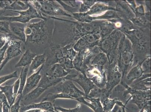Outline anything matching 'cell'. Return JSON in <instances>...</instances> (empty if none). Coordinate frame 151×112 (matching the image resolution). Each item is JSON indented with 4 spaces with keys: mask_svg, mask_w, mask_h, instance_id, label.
<instances>
[{
    "mask_svg": "<svg viewBox=\"0 0 151 112\" xmlns=\"http://www.w3.org/2000/svg\"><path fill=\"white\" fill-rule=\"evenodd\" d=\"M46 21L47 20H42L38 22L29 23L24 27L26 42L40 45L47 42L49 31Z\"/></svg>",
    "mask_w": 151,
    "mask_h": 112,
    "instance_id": "1",
    "label": "cell"
},
{
    "mask_svg": "<svg viewBox=\"0 0 151 112\" xmlns=\"http://www.w3.org/2000/svg\"><path fill=\"white\" fill-rule=\"evenodd\" d=\"M29 2L44 17L48 16L49 18L62 16L72 17L70 13L64 10L57 1H31Z\"/></svg>",
    "mask_w": 151,
    "mask_h": 112,
    "instance_id": "2",
    "label": "cell"
},
{
    "mask_svg": "<svg viewBox=\"0 0 151 112\" xmlns=\"http://www.w3.org/2000/svg\"><path fill=\"white\" fill-rule=\"evenodd\" d=\"M64 80L63 78H55L45 74L42 76L38 85L34 90L24 96L21 101L23 106H26L37 99L47 90L52 87H54Z\"/></svg>",
    "mask_w": 151,
    "mask_h": 112,
    "instance_id": "3",
    "label": "cell"
},
{
    "mask_svg": "<svg viewBox=\"0 0 151 112\" xmlns=\"http://www.w3.org/2000/svg\"><path fill=\"white\" fill-rule=\"evenodd\" d=\"M119 56V67L122 72V80L132 62L134 56L131 44L128 40L124 39L121 42Z\"/></svg>",
    "mask_w": 151,
    "mask_h": 112,
    "instance_id": "4",
    "label": "cell"
},
{
    "mask_svg": "<svg viewBox=\"0 0 151 112\" xmlns=\"http://www.w3.org/2000/svg\"><path fill=\"white\" fill-rule=\"evenodd\" d=\"M126 90L123 94V96L125 98L129 94L131 95L133 103L136 104L139 108L141 109L145 106L151 105V91H142L134 89L129 87L126 83L123 84Z\"/></svg>",
    "mask_w": 151,
    "mask_h": 112,
    "instance_id": "5",
    "label": "cell"
},
{
    "mask_svg": "<svg viewBox=\"0 0 151 112\" xmlns=\"http://www.w3.org/2000/svg\"><path fill=\"white\" fill-rule=\"evenodd\" d=\"M57 93H63L67 94L72 98L73 100H76L81 103H84L86 96L84 92L77 88L72 81L64 80L54 86Z\"/></svg>",
    "mask_w": 151,
    "mask_h": 112,
    "instance_id": "6",
    "label": "cell"
},
{
    "mask_svg": "<svg viewBox=\"0 0 151 112\" xmlns=\"http://www.w3.org/2000/svg\"><path fill=\"white\" fill-rule=\"evenodd\" d=\"M103 66L92 65L87 68L85 72L86 77L98 88H105L106 83V71Z\"/></svg>",
    "mask_w": 151,
    "mask_h": 112,
    "instance_id": "7",
    "label": "cell"
},
{
    "mask_svg": "<svg viewBox=\"0 0 151 112\" xmlns=\"http://www.w3.org/2000/svg\"><path fill=\"white\" fill-rule=\"evenodd\" d=\"M106 83L105 88L112 93V90L120 82L122 79V74L119 66L116 64L112 65L106 71Z\"/></svg>",
    "mask_w": 151,
    "mask_h": 112,
    "instance_id": "8",
    "label": "cell"
},
{
    "mask_svg": "<svg viewBox=\"0 0 151 112\" xmlns=\"http://www.w3.org/2000/svg\"><path fill=\"white\" fill-rule=\"evenodd\" d=\"M64 79L65 80H70L77 83L83 89L86 97L88 96L92 90L97 87L86 75L81 73L77 72L76 74H68Z\"/></svg>",
    "mask_w": 151,
    "mask_h": 112,
    "instance_id": "9",
    "label": "cell"
},
{
    "mask_svg": "<svg viewBox=\"0 0 151 112\" xmlns=\"http://www.w3.org/2000/svg\"><path fill=\"white\" fill-rule=\"evenodd\" d=\"M101 36L100 32L87 34L81 38L73 46V49L76 52H80L88 48L93 47L99 42Z\"/></svg>",
    "mask_w": 151,
    "mask_h": 112,
    "instance_id": "10",
    "label": "cell"
},
{
    "mask_svg": "<svg viewBox=\"0 0 151 112\" xmlns=\"http://www.w3.org/2000/svg\"><path fill=\"white\" fill-rule=\"evenodd\" d=\"M21 41L12 40L9 42V46L6 50V57L0 65V72L5 65L12 60L20 55L22 53Z\"/></svg>",
    "mask_w": 151,
    "mask_h": 112,
    "instance_id": "11",
    "label": "cell"
},
{
    "mask_svg": "<svg viewBox=\"0 0 151 112\" xmlns=\"http://www.w3.org/2000/svg\"><path fill=\"white\" fill-rule=\"evenodd\" d=\"M65 52L63 47L58 45L50 48L47 55H46V60L44 65L48 68L55 64L65 58Z\"/></svg>",
    "mask_w": 151,
    "mask_h": 112,
    "instance_id": "12",
    "label": "cell"
},
{
    "mask_svg": "<svg viewBox=\"0 0 151 112\" xmlns=\"http://www.w3.org/2000/svg\"><path fill=\"white\" fill-rule=\"evenodd\" d=\"M44 65H42L39 70L35 73L32 74L27 77V81L22 92V96H25L34 90L37 86L42 77L41 72L43 69Z\"/></svg>",
    "mask_w": 151,
    "mask_h": 112,
    "instance_id": "13",
    "label": "cell"
},
{
    "mask_svg": "<svg viewBox=\"0 0 151 112\" xmlns=\"http://www.w3.org/2000/svg\"><path fill=\"white\" fill-rule=\"evenodd\" d=\"M69 73L61 65L56 63L48 68L45 74L49 77L59 79L65 77Z\"/></svg>",
    "mask_w": 151,
    "mask_h": 112,
    "instance_id": "14",
    "label": "cell"
},
{
    "mask_svg": "<svg viewBox=\"0 0 151 112\" xmlns=\"http://www.w3.org/2000/svg\"><path fill=\"white\" fill-rule=\"evenodd\" d=\"M54 106L52 102H41L40 103L30 104L20 108V112H24L31 109H38L49 112H54Z\"/></svg>",
    "mask_w": 151,
    "mask_h": 112,
    "instance_id": "15",
    "label": "cell"
},
{
    "mask_svg": "<svg viewBox=\"0 0 151 112\" xmlns=\"http://www.w3.org/2000/svg\"><path fill=\"white\" fill-rule=\"evenodd\" d=\"M27 2H28V8L27 10L22 11H11V12L17 13L19 14L23 15L26 17L30 18L32 19L38 18L45 20H47V18L44 17L30 3L29 1H27Z\"/></svg>",
    "mask_w": 151,
    "mask_h": 112,
    "instance_id": "16",
    "label": "cell"
},
{
    "mask_svg": "<svg viewBox=\"0 0 151 112\" xmlns=\"http://www.w3.org/2000/svg\"><path fill=\"white\" fill-rule=\"evenodd\" d=\"M9 28L16 40L23 43H26L27 37L24 33V27L18 26L14 23H9Z\"/></svg>",
    "mask_w": 151,
    "mask_h": 112,
    "instance_id": "17",
    "label": "cell"
},
{
    "mask_svg": "<svg viewBox=\"0 0 151 112\" xmlns=\"http://www.w3.org/2000/svg\"><path fill=\"white\" fill-rule=\"evenodd\" d=\"M46 60V53L36 56L29 65L28 73L31 75L35 73L39 67L45 65Z\"/></svg>",
    "mask_w": 151,
    "mask_h": 112,
    "instance_id": "18",
    "label": "cell"
},
{
    "mask_svg": "<svg viewBox=\"0 0 151 112\" xmlns=\"http://www.w3.org/2000/svg\"><path fill=\"white\" fill-rule=\"evenodd\" d=\"M36 55V54L32 52L30 50H26L18 62L15 65V67H24L29 66L34 57Z\"/></svg>",
    "mask_w": 151,
    "mask_h": 112,
    "instance_id": "19",
    "label": "cell"
},
{
    "mask_svg": "<svg viewBox=\"0 0 151 112\" xmlns=\"http://www.w3.org/2000/svg\"><path fill=\"white\" fill-rule=\"evenodd\" d=\"M116 35L115 33V35H110L101 42L99 46L101 50L106 52H108L112 50L117 40Z\"/></svg>",
    "mask_w": 151,
    "mask_h": 112,
    "instance_id": "20",
    "label": "cell"
},
{
    "mask_svg": "<svg viewBox=\"0 0 151 112\" xmlns=\"http://www.w3.org/2000/svg\"><path fill=\"white\" fill-rule=\"evenodd\" d=\"M111 93L105 88L100 89L97 87L92 90L89 94V97L94 98H99L101 103L107 98H109Z\"/></svg>",
    "mask_w": 151,
    "mask_h": 112,
    "instance_id": "21",
    "label": "cell"
},
{
    "mask_svg": "<svg viewBox=\"0 0 151 112\" xmlns=\"http://www.w3.org/2000/svg\"><path fill=\"white\" fill-rule=\"evenodd\" d=\"M144 71L140 65H138L133 67L129 71L126 76V80L129 82L131 83L134 80L140 78Z\"/></svg>",
    "mask_w": 151,
    "mask_h": 112,
    "instance_id": "22",
    "label": "cell"
},
{
    "mask_svg": "<svg viewBox=\"0 0 151 112\" xmlns=\"http://www.w3.org/2000/svg\"><path fill=\"white\" fill-rule=\"evenodd\" d=\"M101 103L102 104L103 109L105 112L110 111L116 104L121 107L124 106L125 105V104H124L123 102L117 98H115L114 99H111L110 98H107Z\"/></svg>",
    "mask_w": 151,
    "mask_h": 112,
    "instance_id": "23",
    "label": "cell"
},
{
    "mask_svg": "<svg viewBox=\"0 0 151 112\" xmlns=\"http://www.w3.org/2000/svg\"><path fill=\"white\" fill-rule=\"evenodd\" d=\"M0 89L6 97L10 107L15 103L16 99L13 92V84L5 86H0Z\"/></svg>",
    "mask_w": 151,
    "mask_h": 112,
    "instance_id": "24",
    "label": "cell"
},
{
    "mask_svg": "<svg viewBox=\"0 0 151 112\" xmlns=\"http://www.w3.org/2000/svg\"><path fill=\"white\" fill-rule=\"evenodd\" d=\"M32 19L23 15L19 14L17 16H10V17H0L1 21H4L9 23H19L22 24H28Z\"/></svg>",
    "mask_w": 151,
    "mask_h": 112,
    "instance_id": "25",
    "label": "cell"
},
{
    "mask_svg": "<svg viewBox=\"0 0 151 112\" xmlns=\"http://www.w3.org/2000/svg\"><path fill=\"white\" fill-rule=\"evenodd\" d=\"M28 8L27 1H13L7 10L11 11H22L27 10Z\"/></svg>",
    "mask_w": 151,
    "mask_h": 112,
    "instance_id": "26",
    "label": "cell"
},
{
    "mask_svg": "<svg viewBox=\"0 0 151 112\" xmlns=\"http://www.w3.org/2000/svg\"><path fill=\"white\" fill-rule=\"evenodd\" d=\"M73 99L70 96L63 93H49L42 99V102L48 101L54 103L57 99Z\"/></svg>",
    "mask_w": 151,
    "mask_h": 112,
    "instance_id": "27",
    "label": "cell"
},
{
    "mask_svg": "<svg viewBox=\"0 0 151 112\" xmlns=\"http://www.w3.org/2000/svg\"><path fill=\"white\" fill-rule=\"evenodd\" d=\"M29 66L23 67L19 77L20 78V87H19L17 96H22V92L27 81V76L28 74Z\"/></svg>",
    "mask_w": 151,
    "mask_h": 112,
    "instance_id": "28",
    "label": "cell"
},
{
    "mask_svg": "<svg viewBox=\"0 0 151 112\" xmlns=\"http://www.w3.org/2000/svg\"><path fill=\"white\" fill-rule=\"evenodd\" d=\"M84 98L86 100H88L90 101V103L93 107L92 110L94 112H105L99 98H92L88 96H85Z\"/></svg>",
    "mask_w": 151,
    "mask_h": 112,
    "instance_id": "29",
    "label": "cell"
},
{
    "mask_svg": "<svg viewBox=\"0 0 151 112\" xmlns=\"http://www.w3.org/2000/svg\"><path fill=\"white\" fill-rule=\"evenodd\" d=\"M101 28V35L104 38L109 35L114 29V26L110 23L104 22L101 23L100 25Z\"/></svg>",
    "mask_w": 151,
    "mask_h": 112,
    "instance_id": "30",
    "label": "cell"
},
{
    "mask_svg": "<svg viewBox=\"0 0 151 112\" xmlns=\"http://www.w3.org/2000/svg\"><path fill=\"white\" fill-rule=\"evenodd\" d=\"M107 58L106 55L103 52H100L93 59L91 64V65H97L104 66L106 64Z\"/></svg>",
    "mask_w": 151,
    "mask_h": 112,
    "instance_id": "31",
    "label": "cell"
},
{
    "mask_svg": "<svg viewBox=\"0 0 151 112\" xmlns=\"http://www.w3.org/2000/svg\"><path fill=\"white\" fill-rule=\"evenodd\" d=\"M108 9H109V10H115V9H113V8L109 7L106 6L104 5L97 4L95 5L90 9V11H89L86 14L88 15L95 14V13H100L101 12L104 11L108 10Z\"/></svg>",
    "mask_w": 151,
    "mask_h": 112,
    "instance_id": "32",
    "label": "cell"
},
{
    "mask_svg": "<svg viewBox=\"0 0 151 112\" xmlns=\"http://www.w3.org/2000/svg\"><path fill=\"white\" fill-rule=\"evenodd\" d=\"M0 33L9 37L12 40H16L11 32L9 28V23L8 22L6 21L5 24L0 26Z\"/></svg>",
    "mask_w": 151,
    "mask_h": 112,
    "instance_id": "33",
    "label": "cell"
},
{
    "mask_svg": "<svg viewBox=\"0 0 151 112\" xmlns=\"http://www.w3.org/2000/svg\"><path fill=\"white\" fill-rule=\"evenodd\" d=\"M81 105L79 104L76 107L73 109H66L60 106H54V112H78Z\"/></svg>",
    "mask_w": 151,
    "mask_h": 112,
    "instance_id": "34",
    "label": "cell"
},
{
    "mask_svg": "<svg viewBox=\"0 0 151 112\" xmlns=\"http://www.w3.org/2000/svg\"><path fill=\"white\" fill-rule=\"evenodd\" d=\"M14 78H19L17 71H15L10 74L1 76L0 77V86L8 80Z\"/></svg>",
    "mask_w": 151,
    "mask_h": 112,
    "instance_id": "35",
    "label": "cell"
},
{
    "mask_svg": "<svg viewBox=\"0 0 151 112\" xmlns=\"http://www.w3.org/2000/svg\"><path fill=\"white\" fill-rule=\"evenodd\" d=\"M22 96H19L18 99L17 101L13 104L9 108V112H20V110L21 106H20V102L21 101L22 98Z\"/></svg>",
    "mask_w": 151,
    "mask_h": 112,
    "instance_id": "36",
    "label": "cell"
},
{
    "mask_svg": "<svg viewBox=\"0 0 151 112\" xmlns=\"http://www.w3.org/2000/svg\"><path fill=\"white\" fill-rule=\"evenodd\" d=\"M10 40H12V39L9 37L0 33V50L2 48L7 42Z\"/></svg>",
    "mask_w": 151,
    "mask_h": 112,
    "instance_id": "37",
    "label": "cell"
},
{
    "mask_svg": "<svg viewBox=\"0 0 151 112\" xmlns=\"http://www.w3.org/2000/svg\"><path fill=\"white\" fill-rule=\"evenodd\" d=\"M9 42H7L2 49L0 50V65L2 64L3 61L4 59V56L7 48L9 46Z\"/></svg>",
    "mask_w": 151,
    "mask_h": 112,
    "instance_id": "38",
    "label": "cell"
},
{
    "mask_svg": "<svg viewBox=\"0 0 151 112\" xmlns=\"http://www.w3.org/2000/svg\"><path fill=\"white\" fill-rule=\"evenodd\" d=\"M142 67L143 70L144 71H150V58H147L145 61L143 62Z\"/></svg>",
    "mask_w": 151,
    "mask_h": 112,
    "instance_id": "39",
    "label": "cell"
},
{
    "mask_svg": "<svg viewBox=\"0 0 151 112\" xmlns=\"http://www.w3.org/2000/svg\"><path fill=\"white\" fill-rule=\"evenodd\" d=\"M20 77L18 78V79L13 84V92L14 94V96L17 98L18 96L17 94L18 92L19 87H20Z\"/></svg>",
    "mask_w": 151,
    "mask_h": 112,
    "instance_id": "40",
    "label": "cell"
},
{
    "mask_svg": "<svg viewBox=\"0 0 151 112\" xmlns=\"http://www.w3.org/2000/svg\"><path fill=\"white\" fill-rule=\"evenodd\" d=\"M131 20L135 25L144 26L145 24V22L143 20L140 18H132Z\"/></svg>",
    "mask_w": 151,
    "mask_h": 112,
    "instance_id": "41",
    "label": "cell"
},
{
    "mask_svg": "<svg viewBox=\"0 0 151 112\" xmlns=\"http://www.w3.org/2000/svg\"><path fill=\"white\" fill-rule=\"evenodd\" d=\"M12 2V1H0V9L7 10L8 7Z\"/></svg>",
    "mask_w": 151,
    "mask_h": 112,
    "instance_id": "42",
    "label": "cell"
},
{
    "mask_svg": "<svg viewBox=\"0 0 151 112\" xmlns=\"http://www.w3.org/2000/svg\"><path fill=\"white\" fill-rule=\"evenodd\" d=\"M0 100L3 102L4 105H6L10 108V106H9L6 97L5 96L4 94L1 91H0Z\"/></svg>",
    "mask_w": 151,
    "mask_h": 112,
    "instance_id": "43",
    "label": "cell"
},
{
    "mask_svg": "<svg viewBox=\"0 0 151 112\" xmlns=\"http://www.w3.org/2000/svg\"><path fill=\"white\" fill-rule=\"evenodd\" d=\"M139 112H151V105H148L142 108Z\"/></svg>",
    "mask_w": 151,
    "mask_h": 112,
    "instance_id": "44",
    "label": "cell"
},
{
    "mask_svg": "<svg viewBox=\"0 0 151 112\" xmlns=\"http://www.w3.org/2000/svg\"><path fill=\"white\" fill-rule=\"evenodd\" d=\"M136 11L137 13H138L139 14L141 15L145 14V11H144V8L142 6H140L139 7L137 8L136 9Z\"/></svg>",
    "mask_w": 151,
    "mask_h": 112,
    "instance_id": "45",
    "label": "cell"
},
{
    "mask_svg": "<svg viewBox=\"0 0 151 112\" xmlns=\"http://www.w3.org/2000/svg\"><path fill=\"white\" fill-rule=\"evenodd\" d=\"M47 111H45L41 110H38V109H31L24 112H47Z\"/></svg>",
    "mask_w": 151,
    "mask_h": 112,
    "instance_id": "46",
    "label": "cell"
},
{
    "mask_svg": "<svg viewBox=\"0 0 151 112\" xmlns=\"http://www.w3.org/2000/svg\"><path fill=\"white\" fill-rule=\"evenodd\" d=\"M119 106L118 105L116 104L114 106L113 108L110 111L108 112H117L118 110H119Z\"/></svg>",
    "mask_w": 151,
    "mask_h": 112,
    "instance_id": "47",
    "label": "cell"
},
{
    "mask_svg": "<svg viewBox=\"0 0 151 112\" xmlns=\"http://www.w3.org/2000/svg\"><path fill=\"white\" fill-rule=\"evenodd\" d=\"M3 112H9V108L6 105L3 104Z\"/></svg>",
    "mask_w": 151,
    "mask_h": 112,
    "instance_id": "48",
    "label": "cell"
},
{
    "mask_svg": "<svg viewBox=\"0 0 151 112\" xmlns=\"http://www.w3.org/2000/svg\"><path fill=\"white\" fill-rule=\"evenodd\" d=\"M3 103L0 100V112H3Z\"/></svg>",
    "mask_w": 151,
    "mask_h": 112,
    "instance_id": "49",
    "label": "cell"
},
{
    "mask_svg": "<svg viewBox=\"0 0 151 112\" xmlns=\"http://www.w3.org/2000/svg\"><path fill=\"white\" fill-rule=\"evenodd\" d=\"M6 22V21H1V20H0V26L2 25V24H5V23Z\"/></svg>",
    "mask_w": 151,
    "mask_h": 112,
    "instance_id": "50",
    "label": "cell"
},
{
    "mask_svg": "<svg viewBox=\"0 0 151 112\" xmlns=\"http://www.w3.org/2000/svg\"></svg>",
    "mask_w": 151,
    "mask_h": 112,
    "instance_id": "51",
    "label": "cell"
}]
</instances>
